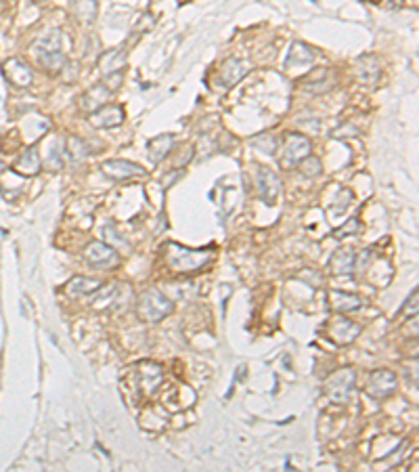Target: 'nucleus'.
Returning a JSON list of instances; mask_svg holds the SVG:
<instances>
[{
  "instance_id": "obj_19",
  "label": "nucleus",
  "mask_w": 419,
  "mask_h": 472,
  "mask_svg": "<svg viewBox=\"0 0 419 472\" xmlns=\"http://www.w3.org/2000/svg\"><path fill=\"white\" fill-rule=\"evenodd\" d=\"M355 262H357V254L351 248H340L333 252L331 260H329V271L335 275H351L355 271Z\"/></svg>"
},
{
  "instance_id": "obj_28",
  "label": "nucleus",
  "mask_w": 419,
  "mask_h": 472,
  "mask_svg": "<svg viewBox=\"0 0 419 472\" xmlns=\"http://www.w3.org/2000/svg\"><path fill=\"white\" fill-rule=\"evenodd\" d=\"M65 145H67L65 151H67L69 158H72V162H82V160L90 153L88 145H86L82 139H78V137H69Z\"/></svg>"
},
{
  "instance_id": "obj_33",
  "label": "nucleus",
  "mask_w": 419,
  "mask_h": 472,
  "mask_svg": "<svg viewBox=\"0 0 419 472\" xmlns=\"http://www.w3.org/2000/svg\"><path fill=\"white\" fill-rule=\"evenodd\" d=\"M407 3H409V0H390L388 7H390V9H401V7H405Z\"/></svg>"
},
{
  "instance_id": "obj_22",
  "label": "nucleus",
  "mask_w": 419,
  "mask_h": 472,
  "mask_svg": "<svg viewBox=\"0 0 419 472\" xmlns=\"http://www.w3.org/2000/svg\"><path fill=\"white\" fill-rule=\"evenodd\" d=\"M248 74V67L243 65V61L239 59H227L220 67V76H218V82L225 86V88H231L235 86L243 76Z\"/></svg>"
},
{
  "instance_id": "obj_1",
  "label": "nucleus",
  "mask_w": 419,
  "mask_h": 472,
  "mask_svg": "<svg viewBox=\"0 0 419 472\" xmlns=\"http://www.w3.org/2000/svg\"><path fill=\"white\" fill-rule=\"evenodd\" d=\"M164 256H166V262L172 271L195 273V271H201V269L210 262V258H212V250L210 248L193 250V248H187L183 244L168 242L164 246Z\"/></svg>"
},
{
  "instance_id": "obj_26",
  "label": "nucleus",
  "mask_w": 419,
  "mask_h": 472,
  "mask_svg": "<svg viewBox=\"0 0 419 472\" xmlns=\"http://www.w3.org/2000/svg\"><path fill=\"white\" fill-rule=\"evenodd\" d=\"M72 9L76 13V17L84 23H92L97 19V11H99V3L97 0H74Z\"/></svg>"
},
{
  "instance_id": "obj_15",
  "label": "nucleus",
  "mask_w": 419,
  "mask_h": 472,
  "mask_svg": "<svg viewBox=\"0 0 419 472\" xmlns=\"http://www.w3.org/2000/svg\"><path fill=\"white\" fill-rule=\"evenodd\" d=\"M335 82H338L335 72L327 70V67H319V70L310 72V76L302 80L304 88L310 90V92H314V95H321V92L331 90L335 86Z\"/></svg>"
},
{
  "instance_id": "obj_2",
  "label": "nucleus",
  "mask_w": 419,
  "mask_h": 472,
  "mask_svg": "<svg viewBox=\"0 0 419 472\" xmlns=\"http://www.w3.org/2000/svg\"><path fill=\"white\" fill-rule=\"evenodd\" d=\"M162 367L153 361H141L130 367L128 390L136 401H147L155 397L162 384Z\"/></svg>"
},
{
  "instance_id": "obj_5",
  "label": "nucleus",
  "mask_w": 419,
  "mask_h": 472,
  "mask_svg": "<svg viewBox=\"0 0 419 472\" xmlns=\"http://www.w3.org/2000/svg\"><path fill=\"white\" fill-rule=\"evenodd\" d=\"M355 382H357V374L355 369H340V372H335L333 376L327 378L325 382V395L329 401L338 403V406H342V403H348L355 393Z\"/></svg>"
},
{
  "instance_id": "obj_13",
  "label": "nucleus",
  "mask_w": 419,
  "mask_h": 472,
  "mask_svg": "<svg viewBox=\"0 0 419 472\" xmlns=\"http://www.w3.org/2000/svg\"><path fill=\"white\" fill-rule=\"evenodd\" d=\"M40 168H42L40 151L36 145H31L17 158V162L13 164V173L19 177H36L40 173Z\"/></svg>"
},
{
  "instance_id": "obj_12",
  "label": "nucleus",
  "mask_w": 419,
  "mask_h": 472,
  "mask_svg": "<svg viewBox=\"0 0 419 472\" xmlns=\"http://www.w3.org/2000/svg\"><path fill=\"white\" fill-rule=\"evenodd\" d=\"M110 99H112V88L105 86L103 82H99L80 97V110L86 114H92V112L101 110L103 105H107Z\"/></svg>"
},
{
  "instance_id": "obj_35",
  "label": "nucleus",
  "mask_w": 419,
  "mask_h": 472,
  "mask_svg": "<svg viewBox=\"0 0 419 472\" xmlns=\"http://www.w3.org/2000/svg\"><path fill=\"white\" fill-rule=\"evenodd\" d=\"M369 3H373V5H377V3H381V0H369Z\"/></svg>"
},
{
  "instance_id": "obj_6",
  "label": "nucleus",
  "mask_w": 419,
  "mask_h": 472,
  "mask_svg": "<svg viewBox=\"0 0 419 472\" xmlns=\"http://www.w3.org/2000/svg\"><path fill=\"white\" fill-rule=\"evenodd\" d=\"M84 256L88 260V264L97 271H112L120 264V254L116 252V248L103 244V242H92L86 246Z\"/></svg>"
},
{
  "instance_id": "obj_18",
  "label": "nucleus",
  "mask_w": 419,
  "mask_h": 472,
  "mask_svg": "<svg viewBox=\"0 0 419 472\" xmlns=\"http://www.w3.org/2000/svg\"><path fill=\"white\" fill-rule=\"evenodd\" d=\"M312 61H314L312 49L308 45H304V42H294L290 47L285 67H288V70H306V67L312 65Z\"/></svg>"
},
{
  "instance_id": "obj_23",
  "label": "nucleus",
  "mask_w": 419,
  "mask_h": 472,
  "mask_svg": "<svg viewBox=\"0 0 419 472\" xmlns=\"http://www.w3.org/2000/svg\"><path fill=\"white\" fill-rule=\"evenodd\" d=\"M357 76L365 84H375L379 78V61L375 55H363L357 59Z\"/></svg>"
},
{
  "instance_id": "obj_25",
  "label": "nucleus",
  "mask_w": 419,
  "mask_h": 472,
  "mask_svg": "<svg viewBox=\"0 0 419 472\" xmlns=\"http://www.w3.org/2000/svg\"><path fill=\"white\" fill-rule=\"evenodd\" d=\"M99 288H101V284H99L97 280H90V277H84V275H76L74 280H69V282L65 284V292H67L69 296H72V298L94 294Z\"/></svg>"
},
{
  "instance_id": "obj_29",
  "label": "nucleus",
  "mask_w": 419,
  "mask_h": 472,
  "mask_svg": "<svg viewBox=\"0 0 419 472\" xmlns=\"http://www.w3.org/2000/svg\"><path fill=\"white\" fill-rule=\"evenodd\" d=\"M300 173L308 179H314V177H319L323 173V164L319 158H314V156H306L304 160H300Z\"/></svg>"
},
{
  "instance_id": "obj_4",
  "label": "nucleus",
  "mask_w": 419,
  "mask_h": 472,
  "mask_svg": "<svg viewBox=\"0 0 419 472\" xmlns=\"http://www.w3.org/2000/svg\"><path fill=\"white\" fill-rule=\"evenodd\" d=\"M174 311V302L162 294L157 288H149L141 294L138 298V315H141L143 321H162L164 317H168Z\"/></svg>"
},
{
  "instance_id": "obj_7",
  "label": "nucleus",
  "mask_w": 419,
  "mask_h": 472,
  "mask_svg": "<svg viewBox=\"0 0 419 472\" xmlns=\"http://www.w3.org/2000/svg\"><path fill=\"white\" fill-rule=\"evenodd\" d=\"M97 298H94V307L97 309H120L124 305H128V298L132 296L128 284H112L97 290Z\"/></svg>"
},
{
  "instance_id": "obj_3",
  "label": "nucleus",
  "mask_w": 419,
  "mask_h": 472,
  "mask_svg": "<svg viewBox=\"0 0 419 472\" xmlns=\"http://www.w3.org/2000/svg\"><path fill=\"white\" fill-rule=\"evenodd\" d=\"M34 53H36L38 63L45 67L47 72L51 74H59L65 65V53H63V38H61V32L53 29L49 32L47 36L34 47Z\"/></svg>"
},
{
  "instance_id": "obj_32",
  "label": "nucleus",
  "mask_w": 419,
  "mask_h": 472,
  "mask_svg": "<svg viewBox=\"0 0 419 472\" xmlns=\"http://www.w3.org/2000/svg\"><path fill=\"white\" fill-rule=\"evenodd\" d=\"M405 313H413V315L417 313V290H413V294L407 298V305L401 309L398 317H401V315H405Z\"/></svg>"
},
{
  "instance_id": "obj_17",
  "label": "nucleus",
  "mask_w": 419,
  "mask_h": 472,
  "mask_svg": "<svg viewBox=\"0 0 419 472\" xmlns=\"http://www.w3.org/2000/svg\"><path fill=\"white\" fill-rule=\"evenodd\" d=\"M122 122H124V110L114 103L103 105L101 110L90 114V124L94 128H116Z\"/></svg>"
},
{
  "instance_id": "obj_14",
  "label": "nucleus",
  "mask_w": 419,
  "mask_h": 472,
  "mask_svg": "<svg viewBox=\"0 0 419 472\" xmlns=\"http://www.w3.org/2000/svg\"><path fill=\"white\" fill-rule=\"evenodd\" d=\"M283 162L285 164H296L300 160H304L306 156H310V139L304 137V134H288L285 137V147H283Z\"/></svg>"
},
{
  "instance_id": "obj_30",
  "label": "nucleus",
  "mask_w": 419,
  "mask_h": 472,
  "mask_svg": "<svg viewBox=\"0 0 419 472\" xmlns=\"http://www.w3.org/2000/svg\"><path fill=\"white\" fill-rule=\"evenodd\" d=\"M361 231H363V225H361L359 219H348V223L344 227L333 231V238L342 240V238H348V235H359Z\"/></svg>"
},
{
  "instance_id": "obj_10",
  "label": "nucleus",
  "mask_w": 419,
  "mask_h": 472,
  "mask_svg": "<svg viewBox=\"0 0 419 472\" xmlns=\"http://www.w3.org/2000/svg\"><path fill=\"white\" fill-rule=\"evenodd\" d=\"M103 175L114 179V181H128V179L145 177L147 171L134 162H128V160H107L103 164Z\"/></svg>"
},
{
  "instance_id": "obj_11",
  "label": "nucleus",
  "mask_w": 419,
  "mask_h": 472,
  "mask_svg": "<svg viewBox=\"0 0 419 472\" xmlns=\"http://www.w3.org/2000/svg\"><path fill=\"white\" fill-rule=\"evenodd\" d=\"M3 72H5V78H7L13 86H17V88H27V86L31 84V80H34L31 67H29L23 59H19V57H13V59L5 61Z\"/></svg>"
},
{
  "instance_id": "obj_21",
  "label": "nucleus",
  "mask_w": 419,
  "mask_h": 472,
  "mask_svg": "<svg viewBox=\"0 0 419 472\" xmlns=\"http://www.w3.org/2000/svg\"><path fill=\"white\" fill-rule=\"evenodd\" d=\"M329 300H331V309L338 311V313H353V311H359L363 307L361 296L351 294V292L331 290L329 292Z\"/></svg>"
},
{
  "instance_id": "obj_24",
  "label": "nucleus",
  "mask_w": 419,
  "mask_h": 472,
  "mask_svg": "<svg viewBox=\"0 0 419 472\" xmlns=\"http://www.w3.org/2000/svg\"><path fill=\"white\" fill-rule=\"evenodd\" d=\"M172 147H174L172 134H160V137H155L147 143V156L153 164H160L166 160V156L172 151Z\"/></svg>"
},
{
  "instance_id": "obj_20",
  "label": "nucleus",
  "mask_w": 419,
  "mask_h": 472,
  "mask_svg": "<svg viewBox=\"0 0 419 472\" xmlns=\"http://www.w3.org/2000/svg\"><path fill=\"white\" fill-rule=\"evenodd\" d=\"M99 67L105 76H122V70L126 67V53L122 49H112L99 59Z\"/></svg>"
},
{
  "instance_id": "obj_9",
  "label": "nucleus",
  "mask_w": 419,
  "mask_h": 472,
  "mask_svg": "<svg viewBox=\"0 0 419 472\" xmlns=\"http://www.w3.org/2000/svg\"><path fill=\"white\" fill-rule=\"evenodd\" d=\"M396 386H398V380L394 372H390V369H375L367 380L365 390L373 399H386L396 393Z\"/></svg>"
},
{
  "instance_id": "obj_16",
  "label": "nucleus",
  "mask_w": 419,
  "mask_h": 472,
  "mask_svg": "<svg viewBox=\"0 0 419 472\" xmlns=\"http://www.w3.org/2000/svg\"><path fill=\"white\" fill-rule=\"evenodd\" d=\"M361 334V325L351 321V319H333L331 325H329V336L331 340H335L338 345H351L357 340V336Z\"/></svg>"
},
{
  "instance_id": "obj_34",
  "label": "nucleus",
  "mask_w": 419,
  "mask_h": 472,
  "mask_svg": "<svg viewBox=\"0 0 419 472\" xmlns=\"http://www.w3.org/2000/svg\"><path fill=\"white\" fill-rule=\"evenodd\" d=\"M34 5H42V3H47V0H31Z\"/></svg>"
},
{
  "instance_id": "obj_27",
  "label": "nucleus",
  "mask_w": 419,
  "mask_h": 472,
  "mask_svg": "<svg viewBox=\"0 0 419 472\" xmlns=\"http://www.w3.org/2000/svg\"><path fill=\"white\" fill-rule=\"evenodd\" d=\"M250 143H252L254 147H258V149H260L262 153H266V156H272V153L277 151V147H279V139L275 137L272 132L256 134V137L250 139Z\"/></svg>"
},
{
  "instance_id": "obj_8",
  "label": "nucleus",
  "mask_w": 419,
  "mask_h": 472,
  "mask_svg": "<svg viewBox=\"0 0 419 472\" xmlns=\"http://www.w3.org/2000/svg\"><path fill=\"white\" fill-rule=\"evenodd\" d=\"M256 179H258V193H260L262 201H264L266 206H275L277 199H279V195H281V191H283L281 179H279V177L270 171V168H266V166H258Z\"/></svg>"
},
{
  "instance_id": "obj_31",
  "label": "nucleus",
  "mask_w": 419,
  "mask_h": 472,
  "mask_svg": "<svg viewBox=\"0 0 419 472\" xmlns=\"http://www.w3.org/2000/svg\"><path fill=\"white\" fill-rule=\"evenodd\" d=\"M47 166H49V171H59V168L63 166V158L57 151V147H53V151H51V156L47 160Z\"/></svg>"
}]
</instances>
